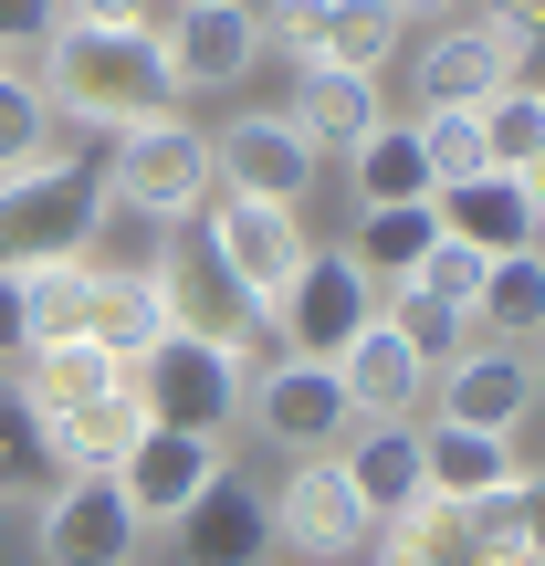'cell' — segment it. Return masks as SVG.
I'll list each match as a JSON object with an SVG mask.
<instances>
[{"label":"cell","mask_w":545,"mask_h":566,"mask_svg":"<svg viewBox=\"0 0 545 566\" xmlns=\"http://www.w3.org/2000/svg\"><path fill=\"white\" fill-rule=\"evenodd\" d=\"M42 105H53V126H105V137H137V126L179 116V84H168L158 63V32H74L63 21L53 42H42Z\"/></svg>","instance_id":"obj_1"},{"label":"cell","mask_w":545,"mask_h":566,"mask_svg":"<svg viewBox=\"0 0 545 566\" xmlns=\"http://www.w3.org/2000/svg\"><path fill=\"white\" fill-rule=\"evenodd\" d=\"M95 221H105V168L84 147H42L0 179V263H84L95 252Z\"/></svg>","instance_id":"obj_2"},{"label":"cell","mask_w":545,"mask_h":566,"mask_svg":"<svg viewBox=\"0 0 545 566\" xmlns=\"http://www.w3.org/2000/svg\"><path fill=\"white\" fill-rule=\"evenodd\" d=\"M242 378L252 367L231 357V346L189 336V325H168L158 346L126 357V399L147 409V430H200V441H221V430L242 420Z\"/></svg>","instance_id":"obj_3"},{"label":"cell","mask_w":545,"mask_h":566,"mask_svg":"<svg viewBox=\"0 0 545 566\" xmlns=\"http://www.w3.org/2000/svg\"><path fill=\"white\" fill-rule=\"evenodd\" d=\"M105 200L137 210V221H158V231H189L210 210V126L158 116V126H137V137H116V158H105Z\"/></svg>","instance_id":"obj_4"},{"label":"cell","mask_w":545,"mask_h":566,"mask_svg":"<svg viewBox=\"0 0 545 566\" xmlns=\"http://www.w3.org/2000/svg\"><path fill=\"white\" fill-rule=\"evenodd\" d=\"M32 556L42 566H137L147 525L116 493V472H63L53 493H32Z\"/></svg>","instance_id":"obj_5"},{"label":"cell","mask_w":545,"mask_h":566,"mask_svg":"<svg viewBox=\"0 0 545 566\" xmlns=\"http://www.w3.org/2000/svg\"><path fill=\"white\" fill-rule=\"evenodd\" d=\"M200 252L221 263V283L263 315V304L294 283V263L315 242H304V210H273V200H231V189H210V210H200Z\"/></svg>","instance_id":"obj_6"},{"label":"cell","mask_w":545,"mask_h":566,"mask_svg":"<svg viewBox=\"0 0 545 566\" xmlns=\"http://www.w3.org/2000/svg\"><path fill=\"white\" fill-rule=\"evenodd\" d=\"M242 409H252V430H263L273 451H336L346 430H357V409H346V388H336V367L325 357H273V367H252L242 378Z\"/></svg>","instance_id":"obj_7"},{"label":"cell","mask_w":545,"mask_h":566,"mask_svg":"<svg viewBox=\"0 0 545 566\" xmlns=\"http://www.w3.org/2000/svg\"><path fill=\"white\" fill-rule=\"evenodd\" d=\"M273 42L294 63H336V74H388L409 42V11L399 0H283L273 11Z\"/></svg>","instance_id":"obj_8"},{"label":"cell","mask_w":545,"mask_h":566,"mask_svg":"<svg viewBox=\"0 0 545 566\" xmlns=\"http://www.w3.org/2000/svg\"><path fill=\"white\" fill-rule=\"evenodd\" d=\"M263 504H273V546H294V556H315V566L357 556L367 535H378V514L357 504V483H346L336 451H304V462L283 472V493H263Z\"/></svg>","instance_id":"obj_9"},{"label":"cell","mask_w":545,"mask_h":566,"mask_svg":"<svg viewBox=\"0 0 545 566\" xmlns=\"http://www.w3.org/2000/svg\"><path fill=\"white\" fill-rule=\"evenodd\" d=\"M367 315H378V283L346 263V252H304L294 283L263 304V325H273V336L294 346V357H325V367H336V346L357 336Z\"/></svg>","instance_id":"obj_10"},{"label":"cell","mask_w":545,"mask_h":566,"mask_svg":"<svg viewBox=\"0 0 545 566\" xmlns=\"http://www.w3.org/2000/svg\"><path fill=\"white\" fill-rule=\"evenodd\" d=\"M315 147L294 137V126L273 116V105H252V116L210 126V189H231V200H273V210H304V189H315Z\"/></svg>","instance_id":"obj_11"},{"label":"cell","mask_w":545,"mask_h":566,"mask_svg":"<svg viewBox=\"0 0 545 566\" xmlns=\"http://www.w3.org/2000/svg\"><path fill=\"white\" fill-rule=\"evenodd\" d=\"M158 63L179 95H231V84L263 63V21L242 11V0H179V11L158 21Z\"/></svg>","instance_id":"obj_12"},{"label":"cell","mask_w":545,"mask_h":566,"mask_svg":"<svg viewBox=\"0 0 545 566\" xmlns=\"http://www.w3.org/2000/svg\"><path fill=\"white\" fill-rule=\"evenodd\" d=\"M535 409V357L525 346H462L451 367H430V420L441 430H525Z\"/></svg>","instance_id":"obj_13"},{"label":"cell","mask_w":545,"mask_h":566,"mask_svg":"<svg viewBox=\"0 0 545 566\" xmlns=\"http://www.w3.org/2000/svg\"><path fill=\"white\" fill-rule=\"evenodd\" d=\"M221 472H231V451L200 441V430H137V451L116 462V493L137 504V525H179Z\"/></svg>","instance_id":"obj_14"},{"label":"cell","mask_w":545,"mask_h":566,"mask_svg":"<svg viewBox=\"0 0 545 566\" xmlns=\"http://www.w3.org/2000/svg\"><path fill=\"white\" fill-rule=\"evenodd\" d=\"M441 231L462 252H483V263H514V252H545V189L535 179H504V168H483V179L441 189Z\"/></svg>","instance_id":"obj_15"},{"label":"cell","mask_w":545,"mask_h":566,"mask_svg":"<svg viewBox=\"0 0 545 566\" xmlns=\"http://www.w3.org/2000/svg\"><path fill=\"white\" fill-rule=\"evenodd\" d=\"M514 74H525V42H514V32H493V21H451V32L420 42L409 95H420V105H483V95H504ZM420 105H409V116H420Z\"/></svg>","instance_id":"obj_16"},{"label":"cell","mask_w":545,"mask_h":566,"mask_svg":"<svg viewBox=\"0 0 545 566\" xmlns=\"http://www.w3.org/2000/svg\"><path fill=\"white\" fill-rule=\"evenodd\" d=\"M336 388H346L357 420H420V409H430V357H409V346L367 315L357 336L336 346Z\"/></svg>","instance_id":"obj_17"},{"label":"cell","mask_w":545,"mask_h":566,"mask_svg":"<svg viewBox=\"0 0 545 566\" xmlns=\"http://www.w3.org/2000/svg\"><path fill=\"white\" fill-rule=\"evenodd\" d=\"M283 126H294L315 158H346V147L367 137V126L388 116V95H378V74H336V63H294V105H273Z\"/></svg>","instance_id":"obj_18"},{"label":"cell","mask_w":545,"mask_h":566,"mask_svg":"<svg viewBox=\"0 0 545 566\" xmlns=\"http://www.w3.org/2000/svg\"><path fill=\"white\" fill-rule=\"evenodd\" d=\"M179 556L189 566H263L273 556V504L242 483V472H221V483L179 514Z\"/></svg>","instance_id":"obj_19"},{"label":"cell","mask_w":545,"mask_h":566,"mask_svg":"<svg viewBox=\"0 0 545 566\" xmlns=\"http://www.w3.org/2000/svg\"><path fill=\"white\" fill-rule=\"evenodd\" d=\"M336 462H346V483H357V504L378 514V525H388V514H409V504L430 493L420 430H409V420H357V430L336 441Z\"/></svg>","instance_id":"obj_20"},{"label":"cell","mask_w":545,"mask_h":566,"mask_svg":"<svg viewBox=\"0 0 545 566\" xmlns=\"http://www.w3.org/2000/svg\"><path fill=\"white\" fill-rule=\"evenodd\" d=\"M126 388V357H105L95 336H63V346H21V388L11 399L32 409V420H63V409L84 399H116Z\"/></svg>","instance_id":"obj_21"},{"label":"cell","mask_w":545,"mask_h":566,"mask_svg":"<svg viewBox=\"0 0 545 566\" xmlns=\"http://www.w3.org/2000/svg\"><path fill=\"white\" fill-rule=\"evenodd\" d=\"M420 472H430L441 504H483V493L525 483V451H514L504 430H441V420H430L420 430Z\"/></svg>","instance_id":"obj_22"},{"label":"cell","mask_w":545,"mask_h":566,"mask_svg":"<svg viewBox=\"0 0 545 566\" xmlns=\"http://www.w3.org/2000/svg\"><path fill=\"white\" fill-rule=\"evenodd\" d=\"M367 546H378V566H493L483 525H472L462 504H441V493H420L409 514H388Z\"/></svg>","instance_id":"obj_23"},{"label":"cell","mask_w":545,"mask_h":566,"mask_svg":"<svg viewBox=\"0 0 545 566\" xmlns=\"http://www.w3.org/2000/svg\"><path fill=\"white\" fill-rule=\"evenodd\" d=\"M346 179H357V210H399V200H441L430 189V158L409 137V116H378L357 147H346Z\"/></svg>","instance_id":"obj_24"},{"label":"cell","mask_w":545,"mask_h":566,"mask_svg":"<svg viewBox=\"0 0 545 566\" xmlns=\"http://www.w3.org/2000/svg\"><path fill=\"white\" fill-rule=\"evenodd\" d=\"M137 430H147V409L116 388V399H84L63 420H42V451H53V472H116L137 451Z\"/></svg>","instance_id":"obj_25"},{"label":"cell","mask_w":545,"mask_h":566,"mask_svg":"<svg viewBox=\"0 0 545 566\" xmlns=\"http://www.w3.org/2000/svg\"><path fill=\"white\" fill-rule=\"evenodd\" d=\"M84 336H95L105 357L158 346L168 336V263L158 273H95V315H84Z\"/></svg>","instance_id":"obj_26"},{"label":"cell","mask_w":545,"mask_h":566,"mask_svg":"<svg viewBox=\"0 0 545 566\" xmlns=\"http://www.w3.org/2000/svg\"><path fill=\"white\" fill-rule=\"evenodd\" d=\"M535 336H545V263L514 252V263H493L483 294H472V346H525L535 357Z\"/></svg>","instance_id":"obj_27"},{"label":"cell","mask_w":545,"mask_h":566,"mask_svg":"<svg viewBox=\"0 0 545 566\" xmlns=\"http://www.w3.org/2000/svg\"><path fill=\"white\" fill-rule=\"evenodd\" d=\"M430 242H441V210H430V200L357 210V242H346V263H357V273L388 294V283H409V273H420V252H430Z\"/></svg>","instance_id":"obj_28"},{"label":"cell","mask_w":545,"mask_h":566,"mask_svg":"<svg viewBox=\"0 0 545 566\" xmlns=\"http://www.w3.org/2000/svg\"><path fill=\"white\" fill-rule=\"evenodd\" d=\"M472 116H483V168H504V179H535L545 168V95H535V74H514L504 95H483Z\"/></svg>","instance_id":"obj_29"},{"label":"cell","mask_w":545,"mask_h":566,"mask_svg":"<svg viewBox=\"0 0 545 566\" xmlns=\"http://www.w3.org/2000/svg\"><path fill=\"white\" fill-rule=\"evenodd\" d=\"M84 315H95V263H21V336L32 346L84 336Z\"/></svg>","instance_id":"obj_30"},{"label":"cell","mask_w":545,"mask_h":566,"mask_svg":"<svg viewBox=\"0 0 545 566\" xmlns=\"http://www.w3.org/2000/svg\"><path fill=\"white\" fill-rule=\"evenodd\" d=\"M378 325L409 346V357H430V367H451L472 346V315H462V304H441V294H420V283H388V294H378Z\"/></svg>","instance_id":"obj_31"},{"label":"cell","mask_w":545,"mask_h":566,"mask_svg":"<svg viewBox=\"0 0 545 566\" xmlns=\"http://www.w3.org/2000/svg\"><path fill=\"white\" fill-rule=\"evenodd\" d=\"M409 137H420V158H430V189L483 179V116H472V105H420Z\"/></svg>","instance_id":"obj_32"},{"label":"cell","mask_w":545,"mask_h":566,"mask_svg":"<svg viewBox=\"0 0 545 566\" xmlns=\"http://www.w3.org/2000/svg\"><path fill=\"white\" fill-rule=\"evenodd\" d=\"M63 126H53V105H42V84L21 74V63H0V179H11L21 158H42Z\"/></svg>","instance_id":"obj_33"},{"label":"cell","mask_w":545,"mask_h":566,"mask_svg":"<svg viewBox=\"0 0 545 566\" xmlns=\"http://www.w3.org/2000/svg\"><path fill=\"white\" fill-rule=\"evenodd\" d=\"M63 472H53V451H42V420L0 388V493H53Z\"/></svg>","instance_id":"obj_34"},{"label":"cell","mask_w":545,"mask_h":566,"mask_svg":"<svg viewBox=\"0 0 545 566\" xmlns=\"http://www.w3.org/2000/svg\"><path fill=\"white\" fill-rule=\"evenodd\" d=\"M483 252H462V242H451V231H441V242H430L420 252V273H409V283H420V294H441V304H462V315H472V294H483Z\"/></svg>","instance_id":"obj_35"},{"label":"cell","mask_w":545,"mask_h":566,"mask_svg":"<svg viewBox=\"0 0 545 566\" xmlns=\"http://www.w3.org/2000/svg\"><path fill=\"white\" fill-rule=\"evenodd\" d=\"M74 32H158V0H53Z\"/></svg>","instance_id":"obj_36"},{"label":"cell","mask_w":545,"mask_h":566,"mask_svg":"<svg viewBox=\"0 0 545 566\" xmlns=\"http://www.w3.org/2000/svg\"><path fill=\"white\" fill-rule=\"evenodd\" d=\"M53 32H63L53 0H0V63H11V53H42Z\"/></svg>","instance_id":"obj_37"},{"label":"cell","mask_w":545,"mask_h":566,"mask_svg":"<svg viewBox=\"0 0 545 566\" xmlns=\"http://www.w3.org/2000/svg\"><path fill=\"white\" fill-rule=\"evenodd\" d=\"M21 346H32V336H21V273L0 263V357H21Z\"/></svg>","instance_id":"obj_38"},{"label":"cell","mask_w":545,"mask_h":566,"mask_svg":"<svg viewBox=\"0 0 545 566\" xmlns=\"http://www.w3.org/2000/svg\"><path fill=\"white\" fill-rule=\"evenodd\" d=\"M483 21H493V32H514V42H535V21H545V0H483Z\"/></svg>","instance_id":"obj_39"},{"label":"cell","mask_w":545,"mask_h":566,"mask_svg":"<svg viewBox=\"0 0 545 566\" xmlns=\"http://www.w3.org/2000/svg\"><path fill=\"white\" fill-rule=\"evenodd\" d=\"M493 566H535V535H525V546H504V556H493Z\"/></svg>","instance_id":"obj_40"},{"label":"cell","mask_w":545,"mask_h":566,"mask_svg":"<svg viewBox=\"0 0 545 566\" xmlns=\"http://www.w3.org/2000/svg\"><path fill=\"white\" fill-rule=\"evenodd\" d=\"M399 11H441V0H399Z\"/></svg>","instance_id":"obj_41"}]
</instances>
